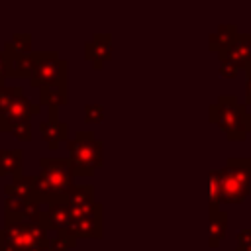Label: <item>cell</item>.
<instances>
[{"mask_svg": "<svg viewBox=\"0 0 251 251\" xmlns=\"http://www.w3.org/2000/svg\"><path fill=\"white\" fill-rule=\"evenodd\" d=\"M208 118L216 124L229 141H243L247 137V106L235 94H220L208 108Z\"/></svg>", "mask_w": 251, "mask_h": 251, "instance_id": "6da1fadb", "label": "cell"}, {"mask_svg": "<svg viewBox=\"0 0 251 251\" xmlns=\"http://www.w3.org/2000/svg\"><path fill=\"white\" fill-rule=\"evenodd\" d=\"M220 176V196L222 204H241L251 194V157H231L222 169Z\"/></svg>", "mask_w": 251, "mask_h": 251, "instance_id": "7a4b0ae2", "label": "cell"}, {"mask_svg": "<svg viewBox=\"0 0 251 251\" xmlns=\"http://www.w3.org/2000/svg\"><path fill=\"white\" fill-rule=\"evenodd\" d=\"M41 175L35 176V196L39 200H61L73 184V169L63 159H41Z\"/></svg>", "mask_w": 251, "mask_h": 251, "instance_id": "3957f363", "label": "cell"}, {"mask_svg": "<svg viewBox=\"0 0 251 251\" xmlns=\"http://www.w3.org/2000/svg\"><path fill=\"white\" fill-rule=\"evenodd\" d=\"M45 241V227L41 222H14L6 224V229L0 231V251H33Z\"/></svg>", "mask_w": 251, "mask_h": 251, "instance_id": "277c9868", "label": "cell"}, {"mask_svg": "<svg viewBox=\"0 0 251 251\" xmlns=\"http://www.w3.org/2000/svg\"><path fill=\"white\" fill-rule=\"evenodd\" d=\"M69 153L73 173L88 176L96 167L102 165V141L94 139L88 131H80L73 141H69Z\"/></svg>", "mask_w": 251, "mask_h": 251, "instance_id": "5b68a950", "label": "cell"}, {"mask_svg": "<svg viewBox=\"0 0 251 251\" xmlns=\"http://www.w3.org/2000/svg\"><path fill=\"white\" fill-rule=\"evenodd\" d=\"M67 63L57 57V53H37V61L31 73V82L35 86H45V84H55L63 82L67 76Z\"/></svg>", "mask_w": 251, "mask_h": 251, "instance_id": "8992f818", "label": "cell"}, {"mask_svg": "<svg viewBox=\"0 0 251 251\" xmlns=\"http://www.w3.org/2000/svg\"><path fill=\"white\" fill-rule=\"evenodd\" d=\"M218 59L245 69L251 63V33H239L237 31L233 41L218 53Z\"/></svg>", "mask_w": 251, "mask_h": 251, "instance_id": "52a82bcc", "label": "cell"}, {"mask_svg": "<svg viewBox=\"0 0 251 251\" xmlns=\"http://www.w3.org/2000/svg\"><path fill=\"white\" fill-rule=\"evenodd\" d=\"M84 55L88 61H92V65L96 69H100L112 57V37L108 33L92 37V41H88L84 47Z\"/></svg>", "mask_w": 251, "mask_h": 251, "instance_id": "ba28073f", "label": "cell"}, {"mask_svg": "<svg viewBox=\"0 0 251 251\" xmlns=\"http://www.w3.org/2000/svg\"><path fill=\"white\" fill-rule=\"evenodd\" d=\"M39 129H41V135L49 143L51 149H57L59 143L69 137L67 135V124L57 120V108H51V118L47 122H41Z\"/></svg>", "mask_w": 251, "mask_h": 251, "instance_id": "9c48e42d", "label": "cell"}, {"mask_svg": "<svg viewBox=\"0 0 251 251\" xmlns=\"http://www.w3.org/2000/svg\"><path fill=\"white\" fill-rule=\"evenodd\" d=\"M227 233V214L222 210H212L210 212V229H208V245L212 249L220 247Z\"/></svg>", "mask_w": 251, "mask_h": 251, "instance_id": "30bf717a", "label": "cell"}, {"mask_svg": "<svg viewBox=\"0 0 251 251\" xmlns=\"http://www.w3.org/2000/svg\"><path fill=\"white\" fill-rule=\"evenodd\" d=\"M235 35H237V25L235 24H222V25H218L216 31H212L210 37H208L210 51H214L218 55L222 49H226L233 41Z\"/></svg>", "mask_w": 251, "mask_h": 251, "instance_id": "8fae6325", "label": "cell"}, {"mask_svg": "<svg viewBox=\"0 0 251 251\" xmlns=\"http://www.w3.org/2000/svg\"><path fill=\"white\" fill-rule=\"evenodd\" d=\"M6 194L12 196V198H18L22 202L33 200V194H35V176H20L18 175V178H14V182L6 186Z\"/></svg>", "mask_w": 251, "mask_h": 251, "instance_id": "7c38bea8", "label": "cell"}, {"mask_svg": "<svg viewBox=\"0 0 251 251\" xmlns=\"http://www.w3.org/2000/svg\"><path fill=\"white\" fill-rule=\"evenodd\" d=\"M41 104H49L51 108H57L61 104H67V86H65V80L63 82L41 86Z\"/></svg>", "mask_w": 251, "mask_h": 251, "instance_id": "4fadbf2b", "label": "cell"}, {"mask_svg": "<svg viewBox=\"0 0 251 251\" xmlns=\"http://www.w3.org/2000/svg\"><path fill=\"white\" fill-rule=\"evenodd\" d=\"M20 169H22V151L0 149V175H6V173L20 175Z\"/></svg>", "mask_w": 251, "mask_h": 251, "instance_id": "5bb4252c", "label": "cell"}, {"mask_svg": "<svg viewBox=\"0 0 251 251\" xmlns=\"http://www.w3.org/2000/svg\"><path fill=\"white\" fill-rule=\"evenodd\" d=\"M208 180H210V212L212 210H220V204H222V196H220V176H218V169L210 171L208 175Z\"/></svg>", "mask_w": 251, "mask_h": 251, "instance_id": "9a60e30c", "label": "cell"}, {"mask_svg": "<svg viewBox=\"0 0 251 251\" xmlns=\"http://www.w3.org/2000/svg\"><path fill=\"white\" fill-rule=\"evenodd\" d=\"M104 118V108L100 104H86L84 106V122L86 124H100Z\"/></svg>", "mask_w": 251, "mask_h": 251, "instance_id": "2e32d148", "label": "cell"}, {"mask_svg": "<svg viewBox=\"0 0 251 251\" xmlns=\"http://www.w3.org/2000/svg\"><path fill=\"white\" fill-rule=\"evenodd\" d=\"M8 49H16L14 53H27L31 49V41L29 35H14V39L6 45Z\"/></svg>", "mask_w": 251, "mask_h": 251, "instance_id": "e0dca14e", "label": "cell"}, {"mask_svg": "<svg viewBox=\"0 0 251 251\" xmlns=\"http://www.w3.org/2000/svg\"><path fill=\"white\" fill-rule=\"evenodd\" d=\"M241 71H243V69L237 67V65H233V63L220 61V65H218V75H220L222 78H237Z\"/></svg>", "mask_w": 251, "mask_h": 251, "instance_id": "ac0fdd59", "label": "cell"}, {"mask_svg": "<svg viewBox=\"0 0 251 251\" xmlns=\"http://www.w3.org/2000/svg\"><path fill=\"white\" fill-rule=\"evenodd\" d=\"M235 251H251V229H239L235 233Z\"/></svg>", "mask_w": 251, "mask_h": 251, "instance_id": "d6986e66", "label": "cell"}, {"mask_svg": "<svg viewBox=\"0 0 251 251\" xmlns=\"http://www.w3.org/2000/svg\"><path fill=\"white\" fill-rule=\"evenodd\" d=\"M10 131H12L14 137H18L20 141H27V139L31 137V124H29V120H27V122H20V124H16Z\"/></svg>", "mask_w": 251, "mask_h": 251, "instance_id": "ffe728a7", "label": "cell"}, {"mask_svg": "<svg viewBox=\"0 0 251 251\" xmlns=\"http://www.w3.org/2000/svg\"><path fill=\"white\" fill-rule=\"evenodd\" d=\"M245 73V98L243 104L247 108H251V71H243Z\"/></svg>", "mask_w": 251, "mask_h": 251, "instance_id": "44dd1931", "label": "cell"}, {"mask_svg": "<svg viewBox=\"0 0 251 251\" xmlns=\"http://www.w3.org/2000/svg\"><path fill=\"white\" fill-rule=\"evenodd\" d=\"M4 76H8V71H6V59H4V53H0V82H2Z\"/></svg>", "mask_w": 251, "mask_h": 251, "instance_id": "7402d4cb", "label": "cell"}, {"mask_svg": "<svg viewBox=\"0 0 251 251\" xmlns=\"http://www.w3.org/2000/svg\"><path fill=\"white\" fill-rule=\"evenodd\" d=\"M245 122H247V133H251V110H247V118H245Z\"/></svg>", "mask_w": 251, "mask_h": 251, "instance_id": "603a6c76", "label": "cell"}, {"mask_svg": "<svg viewBox=\"0 0 251 251\" xmlns=\"http://www.w3.org/2000/svg\"><path fill=\"white\" fill-rule=\"evenodd\" d=\"M41 251H51V249H49V243H47V245H43V249H41Z\"/></svg>", "mask_w": 251, "mask_h": 251, "instance_id": "cb8c5ba5", "label": "cell"}, {"mask_svg": "<svg viewBox=\"0 0 251 251\" xmlns=\"http://www.w3.org/2000/svg\"><path fill=\"white\" fill-rule=\"evenodd\" d=\"M243 71H251V63H249V65H247V67H245Z\"/></svg>", "mask_w": 251, "mask_h": 251, "instance_id": "d4e9b609", "label": "cell"}]
</instances>
